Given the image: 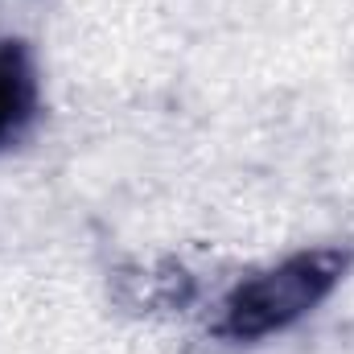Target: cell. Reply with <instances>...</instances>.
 Segmentation results:
<instances>
[{"label":"cell","instance_id":"cell-1","mask_svg":"<svg viewBox=\"0 0 354 354\" xmlns=\"http://www.w3.org/2000/svg\"><path fill=\"white\" fill-rule=\"evenodd\" d=\"M354 268V248L322 243L292 252L276 264L243 276L218 305L214 334L227 342H264L313 317Z\"/></svg>","mask_w":354,"mask_h":354},{"label":"cell","instance_id":"cell-2","mask_svg":"<svg viewBox=\"0 0 354 354\" xmlns=\"http://www.w3.org/2000/svg\"><path fill=\"white\" fill-rule=\"evenodd\" d=\"M41 115L37 54L21 37H0V153L29 136Z\"/></svg>","mask_w":354,"mask_h":354},{"label":"cell","instance_id":"cell-3","mask_svg":"<svg viewBox=\"0 0 354 354\" xmlns=\"http://www.w3.org/2000/svg\"><path fill=\"white\" fill-rule=\"evenodd\" d=\"M194 297V276L181 264L161 268H136L120 276V301L128 309L153 313V309H181Z\"/></svg>","mask_w":354,"mask_h":354}]
</instances>
